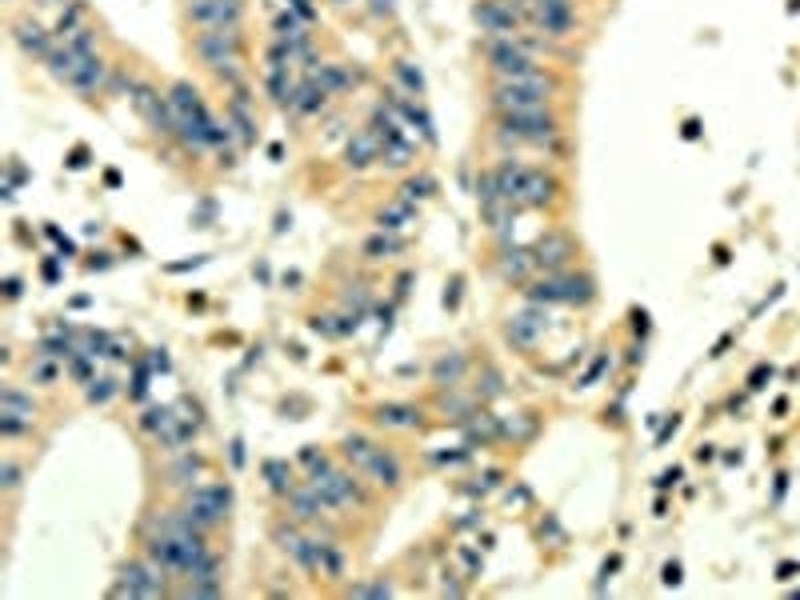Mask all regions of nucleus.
Listing matches in <instances>:
<instances>
[{
	"label": "nucleus",
	"mask_w": 800,
	"mask_h": 600,
	"mask_svg": "<svg viewBox=\"0 0 800 600\" xmlns=\"http://www.w3.org/2000/svg\"><path fill=\"white\" fill-rule=\"evenodd\" d=\"M193 52L225 84L240 89V60H245V28H200L193 37Z\"/></svg>",
	"instance_id": "nucleus-6"
},
{
	"label": "nucleus",
	"mask_w": 800,
	"mask_h": 600,
	"mask_svg": "<svg viewBox=\"0 0 800 600\" xmlns=\"http://www.w3.org/2000/svg\"><path fill=\"white\" fill-rule=\"evenodd\" d=\"M297 460H300V468L309 472V477H312V472H321L324 465H332V457H329V452H321L317 445H304Z\"/></svg>",
	"instance_id": "nucleus-37"
},
{
	"label": "nucleus",
	"mask_w": 800,
	"mask_h": 600,
	"mask_svg": "<svg viewBox=\"0 0 800 600\" xmlns=\"http://www.w3.org/2000/svg\"><path fill=\"white\" fill-rule=\"evenodd\" d=\"M272 541H277V549L284 556H292L304 573L312 576H329V581H341L344 576V553L336 549V541L329 536H309L300 529V521H289V524H277L272 529Z\"/></svg>",
	"instance_id": "nucleus-2"
},
{
	"label": "nucleus",
	"mask_w": 800,
	"mask_h": 600,
	"mask_svg": "<svg viewBox=\"0 0 800 600\" xmlns=\"http://www.w3.org/2000/svg\"><path fill=\"white\" fill-rule=\"evenodd\" d=\"M68 164H72V168H84V164H89V153H84V149H77V153H72V161H68Z\"/></svg>",
	"instance_id": "nucleus-49"
},
{
	"label": "nucleus",
	"mask_w": 800,
	"mask_h": 600,
	"mask_svg": "<svg viewBox=\"0 0 800 600\" xmlns=\"http://www.w3.org/2000/svg\"><path fill=\"white\" fill-rule=\"evenodd\" d=\"M184 16L196 28H245V0H188Z\"/></svg>",
	"instance_id": "nucleus-15"
},
{
	"label": "nucleus",
	"mask_w": 800,
	"mask_h": 600,
	"mask_svg": "<svg viewBox=\"0 0 800 600\" xmlns=\"http://www.w3.org/2000/svg\"><path fill=\"white\" fill-rule=\"evenodd\" d=\"M532 257H536V268L541 272H564V268H573L576 245L568 233H561V228H549V233L532 245Z\"/></svg>",
	"instance_id": "nucleus-18"
},
{
	"label": "nucleus",
	"mask_w": 800,
	"mask_h": 600,
	"mask_svg": "<svg viewBox=\"0 0 800 600\" xmlns=\"http://www.w3.org/2000/svg\"><path fill=\"white\" fill-rule=\"evenodd\" d=\"M104 84H109V60H104L100 52L84 57L77 65V72L68 77V89L77 92V97H92V92H100Z\"/></svg>",
	"instance_id": "nucleus-22"
},
{
	"label": "nucleus",
	"mask_w": 800,
	"mask_h": 600,
	"mask_svg": "<svg viewBox=\"0 0 800 600\" xmlns=\"http://www.w3.org/2000/svg\"><path fill=\"white\" fill-rule=\"evenodd\" d=\"M465 368H468V361L460 353H445L440 361L433 364V384H440V388H457L460 384V376H465Z\"/></svg>",
	"instance_id": "nucleus-32"
},
{
	"label": "nucleus",
	"mask_w": 800,
	"mask_h": 600,
	"mask_svg": "<svg viewBox=\"0 0 800 600\" xmlns=\"http://www.w3.org/2000/svg\"><path fill=\"white\" fill-rule=\"evenodd\" d=\"M561 92V77L549 68L544 77L532 80H492L489 89V109L497 117H512V112H553V100Z\"/></svg>",
	"instance_id": "nucleus-4"
},
{
	"label": "nucleus",
	"mask_w": 800,
	"mask_h": 600,
	"mask_svg": "<svg viewBox=\"0 0 800 600\" xmlns=\"http://www.w3.org/2000/svg\"><path fill=\"white\" fill-rule=\"evenodd\" d=\"M181 509L193 517V524L200 532H213V529H220V524L228 521V512H233V484L200 480V484H193V489L184 492Z\"/></svg>",
	"instance_id": "nucleus-9"
},
{
	"label": "nucleus",
	"mask_w": 800,
	"mask_h": 600,
	"mask_svg": "<svg viewBox=\"0 0 800 600\" xmlns=\"http://www.w3.org/2000/svg\"><path fill=\"white\" fill-rule=\"evenodd\" d=\"M33 425H37V400L20 384H5L0 388V437L16 440L33 433Z\"/></svg>",
	"instance_id": "nucleus-14"
},
{
	"label": "nucleus",
	"mask_w": 800,
	"mask_h": 600,
	"mask_svg": "<svg viewBox=\"0 0 800 600\" xmlns=\"http://www.w3.org/2000/svg\"><path fill=\"white\" fill-rule=\"evenodd\" d=\"M764 376H773V368H768V364H756V368H753V376H749V384H753V388H761Z\"/></svg>",
	"instance_id": "nucleus-43"
},
{
	"label": "nucleus",
	"mask_w": 800,
	"mask_h": 600,
	"mask_svg": "<svg viewBox=\"0 0 800 600\" xmlns=\"http://www.w3.org/2000/svg\"><path fill=\"white\" fill-rule=\"evenodd\" d=\"M233 465H237V468L245 465V445H240V440H233Z\"/></svg>",
	"instance_id": "nucleus-47"
},
{
	"label": "nucleus",
	"mask_w": 800,
	"mask_h": 600,
	"mask_svg": "<svg viewBox=\"0 0 800 600\" xmlns=\"http://www.w3.org/2000/svg\"><path fill=\"white\" fill-rule=\"evenodd\" d=\"M0 484H5V492H16L20 489V465L13 457L0 460Z\"/></svg>",
	"instance_id": "nucleus-39"
},
{
	"label": "nucleus",
	"mask_w": 800,
	"mask_h": 600,
	"mask_svg": "<svg viewBox=\"0 0 800 600\" xmlns=\"http://www.w3.org/2000/svg\"><path fill=\"white\" fill-rule=\"evenodd\" d=\"M472 20L484 37H512L521 25H529V5L524 0H477Z\"/></svg>",
	"instance_id": "nucleus-13"
},
{
	"label": "nucleus",
	"mask_w": 800,
	"mask_h": 600,
	"mask_svg": "<svg viewBox=\"0 0 800 600\" xmlns=\"http://www.w3.org/2000/svg\"><path fill=\"white\" fill-rule=\"evenodd\" d=\"M205 457L193 448H181L176 452V460L168 465V484H184V489H193V480H200V472H205Z\"/></svg>",
	"instance_id": "nucleus-25"
},
{
	"label": "nucleus",
	"mask_w": 800,
	"mask_h": 600,
	"mask_svg": "<svg viewBox=\"0 0 800 600\" xmlns=\"http://www.w3.org/2000/svg\"><path fill=\"white\" fill-rule=\"evenodd\" d=\"M213 213H216L213 200H200V213L193 216V225H196V228H208V216H213Z\"/></svg>",
	"instance_id": "nucleus-40"
},
{
	"label": "nucleus",
	"mask_w": 800,
	"mask_h": 600,
	"mask_svg": "<svg viewBox=\"0 0 800 600\" xmlns=\"http://www.w3.org/2000/svg\"><path fill=\"white\" fill-rule=\"evenodd\" d=\"M524 297L532 304H564V309H581L596 297V280L588 277V272H544V277H536L529 289H524Z\"/></svg>",
	"instance_id": "nucleus-8"
},
{
	"label": "nucleus",
	"mask_w": 800,
	"mask_h": 600,
	"mask_svg": "<svg viewBox=\"0 0 800 600\" xmlns=\"http://www.w3.org/2000/svg\"><path fill=\"white\" fill-rule=\"evenodd\" d=\"M129 104L136 109V117H141L144 124H149V132H156L161 141H176V121H173V104H168V97L156 84L132 77L129 80Z\"/></svg>",
	"instance_id": "nucleus-10"
},
{
	"label": "nucleus",
	"mask_w": 800,
	"mask_h": 600,
	"mask_svg": "<svg viewBox=\"0 0 800 600\" xmlns=\"http://www.w3.org/2000/svg\"><path fill=\"white\" fill-rule=\"evenodd\" d=\"M168 581H173L168 568L144 553V556H136V561H129L121 568L117 584H112L109 593L112 596H168Z\"/></svg>",
	"instance_id": "nucleus-11"
},
{
	"label": "nucleus",
	"mask_w": 800,
	"mask_h": 600,
	"mask_svg": "<svg viewBox=\"0 0 800 600\" xmlns=\"http://www.w3.org/2000/svg\"><path fill=\"white\" fill-rule=\"evenodd\" d=\"M381 164V136L373 132V124H364V129H356L349 136V144H344V168L349 173H364V168Z\"/></svg>",
	"instance_id": "nucleus-19"
},
{
	"label": "nucleus",
	"mask_w": 800,
	"mask_h": 600,
	"mask_svg": "<svg viewBox=\"0 0 800 600\" xmlns=\"http://www.w3.org/2000/svg\"><path fill=\"white\" fill-rule=\"evenodd\" d=\"M361 472H349V468H341L332 460V465H324L321 472H312L309 477V484L321 492L324 500H329V509L336 512V509H364L368 504V492L361 489Z\"/></svg>",
	"instance_id": "nucleus-12"
},
{
	"label": "nucleus",
	"mask_w": 800,
	"mask_h": 600,
	"mask_svg": "<svg viewBox=\"0 0 800 600\" xmlns=\"http://www.w3.org/2000/svg\"><path fill=\"white\" fill-rule=\"evenodd\" d=\"M65 5H72V0H37V8H57V13H60Z\"/></svg>",
	"instance_id": "nucleus-48"
},
{
	"label": "nucleus",
	"mask_w": 800,
	"mask_h": 600,
	"mask_svg": "<svg viewBox=\"0 0 800 600\" xmlns=\"http://www.w3.org/2000/svg\"><path fill=\"white\" fill-rule=\"evenodd\" d=\"M284 500H289V517H292V521H300V524H321V521L332 512V509H329V500H324L309 480L297 484V489H292Z\"/></svg>",
	"instance_id": "nucleus-20"
},
{
	"label": "nucleus",
	"mask_w": 800,
	"mask_h": 600,
	"mask_svg": "<svg viewBox=\"0 0 800 600\" xmlns=\"http://www.w3.org/2000/svg\"><path fill=\"white\" fill-rule=\"evenodd\" d=\"M677 480H680V468H668V472H660L657 489H668V484H677Z\"/></svg>",
	"instance_id": "nucleus-45"
},
{
	"label": "nucleus",
	"mask_w": 800,
	"mask_h": 600,
	"mask_svg": "<svg viewBox=\"0 0 800 600\" xmlns=\"http://www.w3.org/2000/svg\"><path fill=\"white\" fill-rule=\"evenodd\" d=\"M65 373L72 376V381H80V384H89L92 376H97V356H89V353H72L68 361H65Z\"/></svg>",
	"instance_id": "nucleus-36"
},
{
	"label": "nucleus",
	"mask_w": 800,
	"mask_h": 600,
	"mask_svg": "<svg viewBox=\"0 0 800 600\" xmlns=\"http://www.w3.org/2000/svg\"><path fill=\"white\" fill-rule=\"evenodd\" d=\"M437 193V181L428 173H420V176H408L405 184H400V193L396 196H405V200H413V205H420V200H428Z\"/></svg>",
	"instance_id": "nucleus-34"
},
{
	"label": "nucleus",
	"mask_w": 800,
	"mask_h": 600,
	"mask_svg": "<svg viewBox=\"0 0 800 600\" xmlns=\"http://www.w3.org/2000/svg\"><path fill=\"white\" fill-rule=\"evenodd\" d=\"M149 368H153V373H168V356H164V349H153V353H149Z\"/></svg>",
	"instance_id": "nucleus-41"
},
{
	"label": "nucleus",
	"mask_w": 800,
	"mask_h": 600,
	"mask_svg": "<svg viewBox=\"0 0 800 600\" xmlns=\"http://www.w3.org/2000/svg\"><path fill=\"white\" fill-rule=\"evenodd\" d=\"M341 460L353 472H361L368 484H376V489H400V480H405V468H400L396 452L381 448L376 440H368L361 433H349L341 440Z\"/></svg>",
	"instance_id": "nucleus-5"
},
{
	"label": "nucleus",
	"mask_w": 800,
	"mask_h": 600,
	"mask_svg": "<svg viewBox=\"0 0 800 600\" xmlns=\"http://www.w3.org/2000/svg\"><path fill=\"white\" fill-rule=\"evenodd\" d=\"M168 104H173V121H176V141L184 144L188 153H205V149H225L233 144V124L216 121L208 112L205 97L193 89L188 80H176L168 89Z\"/></svg>",
	"instance_id": "nucleus-1"
},
{
	"label": "nucleus",
	"mask_w": 800,
	"mask_h": 600,
	"mask_svg": "<svg viewBox=\"0 0 800 600\" xmlns=\"http://www.w3.org/2000/svg\"><path fill=\"white\" fill-rule=\"evenodd\" d=\"M405 248H408V240L400 237V233H388V228H376V233L364 240V257H368V260H393V257H400Z\"/></svg>",
	"instance_id": "nucleus-26"
},
{
	"label": "nucleus",
	"mask_w": 800,
	"mask_h": 600,
	"mask_svg": "<svg viewBox=\"0 0 800 600\" xmlns=\"http://www.w3.org/2000/svg\"><path fill=\"white\" fill-rule=\"evenodd\" d=\"M416 161V141L408 132H400V136H393V141H384V149H381V164L384 168H408Z\"/></svg>",
	"instance_id": "nucleus-29"
},
{
	"label": "nucleus",
	"mask_w": 800,
	"mask_h": 600,
	"mask_svg": "<svg viewBox=\"0 0 800 600\" xmlns=\"http://www.w3.org/2000/svg\"><path fill=\"white\" fill-rule=\"evenodd\" d=\"M396 588L388 581H364V584H349V596H393Z\"/></svg>",
	"instance_id": "nucleus-38"
},
{
	"label": "nucleus",
	"mask_w": 800,
	"mask_h": 600,
	"mask_svg": "<svg viewBox=\"0 0 800 600\" xmlns=\"http://www.w3.org/2000/svg\"><path fill=\"white\" fill-rule=\"evenodd\" d=\"M408 225H416V205L405 196L388 200L381 213H376V228H388V233H405Z\"/></svg>",
	"instance_id": "nucleus-24"
},
{
	"label": "nucleus",
	"mask_w": 800,
	"mask_h": 600,
	"mask_svg": "<svg viewBox=\"0 0 800 600\" xmlns=\"http://www.w3.org/2000/svg\"><path fill=\"white\" fill-rule=\"evenodd\" d=\"M660 581H665V584H680V564H677V561H668V564H665V576H660Z\"/></svg>",
	"instance_id": "nucleus-42"
},
{
	"label": "nucleus",
	"mask_w": 800,
	"mask_h": 600,
	"mask_svg": "<svg viewBox=\"0 0 800 600\" xmlns=\"http://www.w3.org/2000/svg\"><path fill=\"white\" fill-rule=\"evenodd\" d=\"M324 104H329V92H324L312 77H304L300 89H297V97H292V112H297V117H317Z\"/></svg>",
	"instance_id": "nucleus-27"
},
{
	"label": "nucleus",
	"mask_w": 800,
	"mask_h": 600,
	"mask_svg": "<svg viewBox=\"0 0 800 600\" xmlns=\"http://www.w3.org/2000/svg\"><path fill=\"white\" fill-rule=\"evenodd\" d=\"M5 297H8V300H16V297H20V280H16V277H8V280H5Z\"/></svg>",
	"instance_id": "nucleus-46"
},
{
	"label": "nucleus",
	"mask_w": 800,
	"mask_h": 600,
	"mask_svg": "<svg viewBox=\"0 0 800 600\" xmlns=\"http://www.w3.org/2000/svg\"><path fill=\"white\" fill-rule=\"evenodd\" d=\"M492 173H497L500 196H509L521 213L524 208H549L556 193H561V181H556L553 173H544V168H536V164H524L517 156H504Z\"/></svg>",
	"instance_id": "nucleus-3"
},
{
	"label": "nucleus",
	"mask_w": 800,
	"mask_h": 600,
	"mask_svg": "<svg viewBox=\"0 0 800 600\" xmlns=\"http://www.w3.org/2000/svg\"><path fill=\"white\" fill-rule=\"evenodd\" d=\"M492 136L504 149H556L564 129L556 112H512V117H497Z\"/></svg>",
	"instance_id": "nucleus-7"
},
{
	"label": "nucleus",
	"mask_w": 800,
	"mask_h": 600,
	"mask_svg": "<svg viewBox=\"0 0 800 600\" xmlns=\"http://www.w3.org/2000/svg\"><path fill=\"white\" fill-rule=\"evenodd\" d=\"M60 364H65V361H57V356H48V353H37L33 361H28V381L52 388V384L60 381V373H65Z\"/></svg>",
	"instance_id": "nucleus-33"
},
{
	"label": "nucleus",
	"mask_w": 800,
	"mask_h": 600,
	"mask_svg": "<svg viewBox=\"0 0 800 600\" xmlns=\"http://www.w3.org/2000/svg\"><path fill=\"white\" fill-rule=\"evenodd\" d=\"M260 472H265L268 492H277V497H289V492L297 489V480H292V465H289V460L272 457V460H265V465H260Z\"/></svg>",
	"instance_id": "nucleus-31"
},
{
	"label": "nucleus",
	"mask_w": 800,
	"mask_h": 600,
	"mask_svg": "<svg viewBox=\"0 0 800 600\" xmlns=\"http://www.w3.org/2000/svg\"><path fill=\"white\" fill-rule=\"evenodd\" d=\"M8 37H13V45L25 52L28 60H40L45 65V57L52 52V45H57V37H52V28H45L37 16H20L8 25Z\"/></svg>",
	"instance_id": "nucleus-17"
},
{
	"label": "nucleus",
	"mask_w": 800,
	"mask_h": 600,
	"mask_svg": "<svg viewBox=\"0 0 800 600\" xmlns=\"http://www.w3.org/2000/svg\"><path fill=\"white\" fill-rule=\"evenodd\" d=\"M420 408L416 405H376L373 413V425L376 428H400V433H408V428H420Z\"/></svg>",
	"instance_id": "nucleus-23"
},
{
	"label": "nucleus",
	"mask_w": 800,
	"mask_h": 600,
	"mask_svg": "<svg viewBox=\"0 0 800 600\" xmlns=\"http://www.w3.org/2000/svg\"><path fill=\"white\" fill-rule=\"evenodd\" d=\"M393 80L405 97L425 100V72H420V65H413V60H393Z\"/></svg>",
	"instance_id": "nucleus-30"
},
{
	"label": "nucleus",
	"mask_w": 800,
	"mask_h": 600,
	"mask_svg": "<svg viewBox=\"0 0 800 600\" xmlns=\"http://www.w3.org/2000/svg\"><path fill=\"white\" fill-rule=\"evenodd\" d=\"M677 428H680V416H672V420H668V425H665V428H660V437H657V445H665V440H668L672 433H677Z\"/></svg>",
	"instance_id": "nucleus-44"
},
{
	"label": "nucleus",
	"mask_w": 800,
	"mask_h": 600,
	"mask_svg": "<svg viewBox=\"0 0 800 600\" xmlns=\"http://www.w3.org/2000/svg\"><path fill=\"white\" fill-rule=\"evenodd\" d=\"M549 304H532L521 312H512L509 324H504V336H509V344H517V349H532L536 341H541L544 332H549Z\"/></svg>",
	"instance_id": "nucleus-16"
},
{
	"label": "nucleus",
	"mask_w": 800,
	"mask_h": 600,
	"mask_svg": "<svg viewBox=\"0 0 800 600\" xmlns=\"http://www.w3.org/2000/svg\"><path fill=\"white\" fill-rule=\"evenodd\" d=\"M336 5H353V0H336Z\"/></svg>",
	"instance_id": "nucleus-50"
},
{
	"label": "nucleus",
	"mask_w": 800,
	"mask_h": 600,
	"mask_svg": "<svg viewBox=\"0 0 800 600\" xmlns=\"http://www.w3.org/2000/svg\"><path fill=\"white\" fill-rule=\"evenodd\" d=\"M84 25H89V0H72V5H65L57 13V20H52V37L65 40V37H72Z\"/></svg>",
	"instance_id": "nucleus-28"
},
{
	"label": "nucleus",
	"mask_w": 800,
	"mask_h": 600,
	"mask_svg": "<svg viewBox=\"0 0 800 600\" xmlns=\"http://www.w3.org/2000/svg\"><path fill=\"white\" fill-rule=\"evenodd\" d=\"M117 393H121V384L112 381V376H92V381L84 384V400H89V405H109Z\"/></svg>",
	"instance_id": "nucleus-35"
},
{
	"label": "nucleus",
	"mask_w": 800,
	"mask_h": 600,
	"mask_svg": "<svg viewBox=\"0 0 800 600\" xmlns=\"http://www.w3.org/2000/svg\"><path fill=\"white\" fill-rule=\"evenodd\" d=\"M497 272L504 280H512V284H529L536 272V257H532V248H524V245H500V257H497Z\"/></svg>",
	"instance_id": "nucleus-21"
}]
</instances>
